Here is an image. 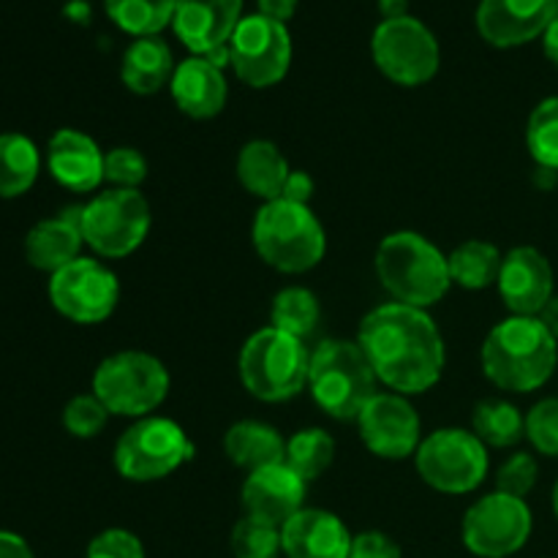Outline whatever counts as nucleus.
<instances>
[{
    "instance_id": "obj_1",
    "label": "nucleus",
    "mask_w": 558,
    "mask_h": 558,
    "mask_svg": "<svg viewBox=\"0 0 558 558\" xmlns=\"http://www.w3.org/2000/svg\"><path fill=\"white\" fill-rule=\"evenodd\" d=\"M357 343L374 365L376 379L398 396H420L441 379L447 352L428 311L387 303L360 322Z\"/></svg>"
},
{
    "instance_id": "obj_2",
    "label": "nucleus",
    "mask_w": 558,
    "mask_h": 558,
    "mask_svg": "<svg viewBox=\"0 0 558 558\" xmlns=\"http://www.w3.org/2000/svg\"><path fill=\"white\" fill-rule=\"evenodd\" d=\"M480 360L499 390L534 392L554 376L558 341L537 316H510L488 332Z\"/></svg>"
},
{
    "instance_id": "obj_3",
    "label": "nucleus",
    "mask_w": 558,
    "mask_h": 558,
    "mask_svg": "<svg viewBox=\"0 0 558 558\" xmlns=\"http://www.w3.org/2000/svg\"><path fill=\"white\" fill-rule=\"evenodd\" d=\"M376 272L396 303L430 308L452 287L447 256L417 232L387 234L376 251Z\"/></svg>"
},
{
    "instance_id": "obj_4",
    "label": "nucleus",
    "mask_w": 558,
    "mask_h": 558,
    "mask_svg": "<svg viewBox=\"0 0 558 558\" xmlns=\"http://www.w3.org/2000/svg\"><path fill=\"white\" fill-rule=\"evenodd\" d=\"M376 371L357 341L327 338L311 354L308 387L316 407L332 420L357 423L360 412L376 396Z\"/></svg>"
},
{
    "instance_id": "obj_5",
    "label": "nucleus",
    "mask_w": 558,
    "mask_h": 558,
    "mask_svg": "<svg viewBox=\"0 0 558 558\" xmlns=\"http://www.w3.org/2000/svg\"><path fill=\"white\" fill-rule=\"evenodd\" d=\"M256 254L262 262L278 272L298 276L325 259L327 238L319 218L308 205H298L289 199L265 202L254 218L251 229Z\"/></svg>"
},
{
    "instance_id": "obj_6",
    "label": "nucleus",
    "mask_w": 558,
    "mask_h": 558,
    "mask_svg": "<svg viewBox=\"0 0 558 558\" xmlns=\"http://www.w3.org/2000/svg\"><path fill=\"white\" fill-rule=\"evenodd\" d=\"M238 368L251 396L267 403H281L300 396L308 385L311 354L300 338L265 327L240 349Z\"/></svg>"
},
{
    "instance_id": "obj_7",
    "label": "nucleus",
    "mask_w": 558,
    "mask_h": 558,
    "mask_svg": "<svg viewBox=\"0 0 558 558\" xmlns=\"http://www.w3.org/2000/svg\"><path fill=\"white\" fill-rule=\"evenodd\" d=\"M169 392V371L147 352L109 354L93 374V396L118 417H150Z\"/></svg>"
},
{
    "instance_id": "obj_8",
    "label": "nucleus",
    "mask_w": 558,
    "mask_h": 558,
    "mask_svg": "<svg viewBox=\"0 0 558 558\" xmlns=\"http://www.w3.org/2000/svg\"><path fill=\"white\" fill-rule=\"evenodd\" d=\"M150 202L140 189H109L82 205V238L104 259H123L150 232Z\"/></svg>"
},
{
    "instance_id": "obj_9",
    "label": "nucleus",
    "mask_w": 558,
    "mask_h": 558,
    "mask_svg": "<svg viewBox=\"0 0 558 558\" xmlns=\"http://www.w3.org/2000/svg\"><path fill=\"white\" fill-rule=\"evenodd\" d=\"M194 458L189 434L169 417H142L114 445V469L131 483L163 480Z\"/></svg>"
},
{
    "instance_id": "obj_10",
    "label": "nucleus",
    "mask_w": 558,
    "mask_h": 558,
    "mask_svg": "<svg viewBox=\"0 0 558 558\" xmlns=\"http://www.w3.org/2000/svg\"><path fill=\"white\" fill-rule=\"evenodd\" d=\"M420 477L439 494H472L488 477V450L463 428H439L420 441L414 452Z\"/></svg>"
},
{
    "instance_id": "obj_11",
    "label": "nucleus",
    "mask_w": 558,
    "mask_h": 558,
    "mask_svg": "<svg viewBox=\"0 0 558 558\" xmlns=\"http://www.w3.org/2000/svg\"><path fill=\"white\" fill-rule=\"evenodd\" d=\"M376 65L390 82L403 87L425 85L439 71V41L414 16L381 20L371 41Z\"/></svg>"
},
{
    "instance_id": "obj_12",
    "label": "nucleus",
    "mask_w": 558,
    "mask_h": 558,
    "mask_svg": "<svg viewBox=\"0 0 558 558\" xmlns=\"http://www.w3.org/2000/svg\"><path fill=\"white\" fill-rule=\"evenodd\" d=\"M532 510L523 499L488 494L463 515V543L480 558H507L532 537Z\"/></svg>"
},
{
    "instance_id": "obj_13",
    "label": "nucleus",
    "mask_w": 558,
    "mask_h": 558,
    "mask_svg": "<svg viewBox=\"0 0 558 558\" xmlns=\"http://www.w3.org/2000/svg\"><path fill=\"white\" fill-rule=\"evenodd\" d=\"M229 63L248 87H270L287 76L292 63V38L287 25L254 14L240 20L229 41Z\"/></svg>"
},
{
    "instance_id": "obj_14",
    "label": "nucleus",
    "mask_w": 558,
    "mask_h": 558,
    "mask_svg": "<svg viewBox=\"0 0 558 558\" xmlns=\"http://www.w3.org/2000/svg\"><path fill=\"white\" fill-rule=\"evenodd\" d=\"M49 300L65 319L76 322V325H98L118 308V276L104 262L80 256L63 270L54 272L49 281Z\"/></svg>"
},
{
    "instance_id": "obj_15",
    "label": "nucleus",
    "mask_w": 558,
    "mask_h": 558,
    "mask_svg": "<svg viewBox=\"0 0 558 558\" xmlns=\"http://www.w3.org/2000/svg\"><path fill=\"white\" fill-rule=\"evenodd\" d=\"M357 428L363 445L385 461H403L414 456L423 441L417 409L398 392H376L360 412Z\"/></svg>"
},
{
    "instance_id": "obj_16",
    "label": "nucleus",
    "mask_w": 558,
    "mask_h": 558,
    "mask_svg": "<svg viewBox=\"0 0 558 558\" xmlns=\"http://www.w3.org/2000/svg\"><path fill=\"white\" fill-rule=\"evenodd\" d=\"M496 283L512 316H539L554 298V267L537 248L518 245L505 254Z\"/></svg>"
},
{
    "instance_id": "obj_17",
    "label": "nucleus",
    "mask_w": 558,
    "mask_h": 558,
    "mask_svg": "<svg viewBox=\"0 0 558 558\" xmlns=\"http://www.w3.org/2000/svg\"><path fill=\"white\" fill-rule=\"evenodd\" d=\"M558 16V0H483L477 31L494 47H521L548 31Z\"/></svg>"
},
{
    "instance_id": "obj_18",
    "label": "nucleus",
    "mask_w": 558,
    "mask_h": 558,
    "mask_svg": "<svg viewBox=\"0 0 558 558\" xmlns=\"http://www.w3.org/2000/svg\"><path fill=\"white\" fill-rule=\"evenodd\" d=\"M305 494H308V483L287 463L262 466L248 472L243 483L245 515L281 529L300 510H305Z\"/></svg>"
},
{
    "instance_id": "obj_19",
    "label": "nucleus",
    "mask_w": 558,
    "mask_h": 558,
    "mask_svg": "<svg viewBox=\"0 0 558 558\" xmlns=\"http://www.w3.org/2000/svg\"><path fill=\"white\" fill-rule=\"evenodd\" d=\"M243 14V0H180L174 33L194 54L216 52L232 41Z\"/></svg>"
},
{
    "instance_id": "obj_20",
    "label": "nucleus",
    "mask_w": 558,
    "mask_h": 558,
    "mask_svg": "<svg viewBox=\"0 0 558 558\" xmlns=\"http://www.w3.org/2000/svg\"><path fill=\"white\" fill-rule=\"evenodd\" d=\"M104 153L87 134L60 129L47 145V167L63 189L87 194L104 183Z\"/></svg>"
},
{
    "instance_id": "obj_21",
    "label": "nucleus",
    "mask_w": 558,
    "mask_h": 558,
    "mask_svg": "<svg viewBox=\"0 0 558 558\" xmlns=\"http://www.w3.org/2000/svg\"><path fill=\"white\" fill-rule=\"evenodd\" d=\"M352 539L341 518L327 510H300L281 526L287 558H349Z\"/></svg>"
},
{
    "instance_id": "obj_22",
    "label": "nucleus",
    "mask_w": 558,
    "mask_h": 558,
    "mask_svg": "<svg viewBox=\"0 0 558 558\" xmlns=\"http://www.w3.org/2000/svg\"><path fill=\"white\" fill-rule=\"evenodd\" d=\"M85 245L82 238V207H65L54 218L38 221L25 238V256L36 270L58 272L80 259Z\"/></svg>"
},
{
    "instance_id": "obj_23",
    "label": "nucleus",
    "mask_w": 558,
    "mask_h": 558,
    "mask_svg": "<svg viewBox=\"0 0 558 558\" xmlns=\"http://www.w3.org/2000/svg\"><path fill=\"white\" fill-rule=\"evenodd\" d=\"M227 80L223 69L207 58H194L178 63L172 74V98L183 114L194 120H210L227 107Z\"/></svg>"
},
{
    "instance_id": "obj_24",
    "label": "nucleus",
    "mask_w": 558,
    "mask_h": 558,
    "mask_svg": "<svg viewBox=\"0 0 558 558\" xmlns=\"http://www.w3.org/2000/svg\"><path fill=\"white\" fill-rule=\"evenodd\" d=\"M289 161L278 145L270 140H251L238 156V180L248 194H254L262 202L281 199L283 185H287Z\"/></svg>"
},
{
    "instance_id": "obj_25",
    "label": "nucleus",
    "mask_w": 558,
    "mask_h": 558,
    "mask_svg": "<svg viewBox=\"0 0 558 558\" xmlns=\"http://www.w3.org/2000/svg\"><path fill=\"white\" fill-rule=\"evenodd\" d=\"M174 69L178 65H174L169 44L158 36H145L136 38L125 49L123 63H120V80L129 90L140 93V96H153L172 80Z\"/></svg>"
},
{
    "instance_id": "obj_26",
    "label": "nucleus",
    "mask_w": 558,
    "mask_h": 558,
    "mask_svg": "<svg viewBox=\"0 0 558 558\" xmlns=\"http://www.w3.org/2000/svg\"><path fill=\"white\" fill-rule=\"evenodd\" d=\"M223 450L234 466L256 472L262 466L283 463L287 441L272 425L259 423V420H240L223 436Z\"/></svg>"
},
{
    "instance_id": "obj_27",
    "label": "nucleus",
    "mask_w": 558,
    "mask_h": 558,
    "mask_svg": "<svg viewBox=\"0 0 558 558\" xmlns=\"http://www.w3.org/2000/svg\"><path fill=\"white\" fill-rule=\"evenodd\" d=\"M501 262H505V254L488 240H466L447 256L452 283L472 292L488 289L499 281Z\"/></svg>"
},
{
    "instance_id": "obj_28",
    "label": "nucleus",
    "mask_w": 558,
    "mask_h": 558,
    "mask_svg": "<svg viewBox=\"0 0 558 558\" xmlns=\"http://www.w3.org/2000/svg\"><path fill=\"white\" fill-rule=\"evenodd\" d=\"M38 147L22 134H0V199L22 196L38 178Z\"/></svg>"
},
{
    "instance_id": "obj_29",
    "label": "nucleus",
    "mask_w": 558,
    "mask_h": 558,
    "mask_svg": "<svg viewBox=\"0 0 558 558\" xmlns=\"http://www.w3.org/2000/svg\"><path fill=\"white\" fill-rule=\"evenodd\" d=\"M472 434L485 447H515L526 436V417L510 401L485 398L474 407Z\"/></svg>"
},
{
    "instance_id": "obj_30",
    "label": "nucleus",
    "mask_w": 558,
    "mask_h": 558,
    "mask_svg": "<svg viewBox=\"0 0 558 558\" xmlns=\"http://www.w3.org/2000/svg\"><path fill=\"white\" fill-rule=\"evenodd\" d=\"M178 3L180 0H104L109 20L136 38L158 36L174 20Z\"/></svg>"
},
{
    "instance_id": "obj_31",
    "label": "nucleus",
    "mask_w": 558,
    "mask_h": 558,
    "mask_svg": "<svg viewBox=\"0 0 558 558\" xmlns=\"http://www.w3.org/2000/svg\"><path fill=\"white\" fill-rule=\"evenodd\" d=\"M322 319L319 300L311 289L303 287H287L276 294L270 308V327L294 336L303 341L305 336L316 330Z\"/></svg>"
},
{
    "instance_id": "obj_32",
    "label": "nucleus",
    "mask_w": 558,
    "mask_h": 558,
    "mask_svg": "<svg viewBox=\"0 0 558 558\" xmlns=\"http://www.w3.org/2000/svg\"><path fill=\"white\" fill-rule=\"evenodd\" d=\"M336 458V441L330 434H325L322 428H303L287 441V463L292 472H298L305 483L319 477L322 472H327Z\"/></svg>"
},
{
    "instance_id": "obj_33",
    "label": "nucleus",
    "mask_w": 558,
    "mask_h": 558,
    "mask_svg": "<svg viewBox=\"0 0 558 558\" xmlns=\"http://www.w3.org/2000/svg\"><path fill=\"white\" fill-rule=\"evenodd\" d=\"M526 145L537 167L558 172V96L534 107L526 125Z\"/></svg>"
},
{
    "instance_id": "obj_34",
    "label": "nucleus",
    "mask_w": 558,
    "mask_h": 558,
    "mask_svg": "<svg viewBox=\"0 0 558 558\" xmlns=\"http://www.w3.org/2000/svg\"><path fill=\"white\" fill-rule=\"evenodd\" d=\"M281 529L272 523L256 521L245 515L232 529V554L234 558H278L281 556Z\"/></svg>"
},
{
    "instance_id": "obj_35",
    "label": "nucleus",
    "mask_w": 558,
    "mask_h": 558,
    "mask_svg": "<svg viewBox=\"0 0 558 558\" xmlns=\"http://www.w3.org/2000/svg\"><path fill=\"white\" fill-rule=\"evenodd\" d=\"M107 417V407L96 396H76L63 409L65 430L76 436V439H93V436L101 434Z\"/></svg>"
},
{
    "instance_id": "obj_36",
    "label": "nucleus",
    "mask_w": 558,
    "mask_h": 558,
    "mask_svg": "<svg viewBox=\"0 0 558 558\" xmlns=\"http://www.w3.org/2000/svg\"><path fill=\"white\" fill-rule=\"evenodd\" d=\"M526 439L534 450L558 458V398H543L526 414Z\"/></svg>"
},
{
    "instance_id": "obj_37",
    "label": "nucleus",
    "mask_w": 558,
    "mask_h": 558,
    "mask_svg": "<svg viewBox=\"0 0 558 558\" xmlns=\"http://www.w3.org/2000/svg\"><path fill=\"white\" fill-rule=\"evenodd\" d=\"M147 178V158L136 147H112L104 158V180L114 189H140Z\"/></svg>"
},
{
    "instance_id": "obj_38",
    "label": "nucleus",
    "mask_w": 558,
    "mask_h": 558,
    "mask_svg": "<svg viewBox=\"0 0 558 558\" xmlns=\"http://www.w3.org/2000/svg\"><path fill=\"white\" fill-rule=\"evenodd\" d=\"M539 466L534 461V456L529 452H515V456L507 458L505 463L496 472V490L507 496H515V499H526L529 490L537 485Z\"/></svg>"
},
{
    "instance_id": "obj_39",
    "label": "nucleus",
    "mask_w": 558,
    "mask_h": 558,
    "mask_svg": "<svg viewBox=\"0 0 558 558\" xmlns=\"http://www.w3.org/2000/svg\"><path fill=\"white\" fill-rule=\"evenodd\" d=\"M85 558H145V548L125 529H107L87 545Z\"/></svg>"
},
{
    "instance_id": "obj_40",
    "label": "nucleus",
    "mask_w": 558,
    "mask_h": 558,
    "mask_svg": "<svg viewBox=\"0 0 558 558\" xmlns=\"http://www.w3.org/2000/svg\"><path fill=\"white\" fill-rule=\"evenodd\" d=\"M349 558H401V548L387 534L363 532L352 539Z\"/></svg>"
},
{
    "instance_id": "obj_41",
    "label": "nucleus",
    "mask_w": 558,
    "mask_h": 558,
    "mask_svg": "<svg viewBox=\"0 0 558 558\" xmlns=\"http://www.w3.org/2000/svg\"><path fill=\"white\" fill-rule=\"evenodd\" d=\"M311 196H314V180H311V174L303 172V169H292L287 185H283L281 199L298 202V205H308Z\"/></svg>"
},
{
    "instance_id": "obj_42",
    "label": "nucleus",
    "mask_w": 558,
    "mask_h": 558,
    "mask_svg": "<svg viewBox=\"0 0 558 558\" xmlns=\"http://www.w3.org/2000/svg\"><path fill=\"white\" fill-rule=\"evenodd\" d=\"M294 9H298V0H259V14L267 16V20L281 22V25L292 20Z\"/></svg>"
},
{
    "instance_id": "obj_43",
    "label": "nucleus",
    "mask_w": 558,
    "mask_h": 558,
    "mask_svg": "<svg viewBox=\"0 0 558 558\" xmlns=\"http://www.w3.org/2000/svg\"><path fill=\"white\" fill-rule=\"evenodd\" d=\"M0 558H33V550L16 534L0 532Z\"/></svg>"
},
{
    "instance_id": "obj_44",
    "label": "nucleus",
    "mask_w": 558,
    "mask_h": 558,
    "mask_svg": "<svg viewBox=\"0 0 558 558\" xmlns=\"http://www.w3.org/2000/svg\"><path fill=\"white\" fill-rule=\"evenodd\" d=\"M537 319L543 322L545 327H548L550 336H554L556 341H558V294H554V298L548 300V305H545V308L539 311Z\"/></svg>"
},
{
    "instance_id": "obj_45",
    "label": "nucleus",
    "mask_w": 558,
    "mask_h": 558,
    "mask_svg": "<svg viewBox=\"0 0 558 558\" xmlns=\"http://www.w3.org/2000/svg\"><path fill=\"white\" fill-rule=\"evenodd\" d=\"M543 47H545V54H548L550 63L558 69V16L550 22L548 31L543 33Z\"/></svg>"
},
{
    "instance_id": "obj_46",
    "label": "nucleus",
    "mask_w": 558,
    "mask_h": 558,
    "mask_svg": "<svg viewBox=\"0 0 558 558\" xmlns=\"http://www.w3.org/2000/svg\"><path fill=\"white\" fill-rule=\"evenodd\" d=\"M381 20H401L409 16V0H379Z\"/></svg>"
},
{
    "instance_id": "obj_47",
    "label": "nucleus",
    "mask_w": 558,
    "mask_h": 558,
    "mask_svg": "<svg viewBox=\"0 0 558 558\" xmlns=\"http://www.w3.org/2000/svg\"><path fill=\"white\" fill-rule=\"evenodd\" d=\"M556 180H558V172H556V169L537 167V174H534V183L543 185V189H554Z\"/></svg>"
},
{
    "instance_id": "obj_48",
    "label": "nucleus",
    "mask_w": 558,
    "mask_h": 558,
    "mask_svg": "<svg viewBox=\"0 0 558 558\" xmlns=\"http://www.w3.org/2000/svg\"><path fill=\"white\" fill-rule=\"evenodd\" d=\"M554 510H556V518H558V483H556V488H554Z\"/></svg>"
}]
</instances>
